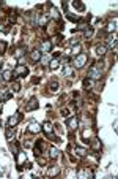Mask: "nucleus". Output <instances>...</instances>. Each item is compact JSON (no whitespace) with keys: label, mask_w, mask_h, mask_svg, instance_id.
I'll use <instances>...</instances> for the list:
<instances>
[{"label":"nucleus","mask_w":118,"mask_h":179,"mask_svg":"<svg viewBox=\"0 0 118 179\" xmlns=\"http://www.w3.org/2000/svg\"><path fill=\"white\" fill-rule=\"evenodd\" d=\"M104 65H105L104 62H94L88 71V78H91L93 81L101 79L103 78V71H104Z\"/></svg>","instance_id":"1"},{"label":"nucleus","mask_w":118,"mask_h":179,"mask_svg":"<svg viewBox=\"0 0 118 179\" xmlns=\"http://www.w3.org/2000/svg\"><path fill=\"white\" fill-rule=\"evenodd\" d=\"M21 121H22V113H21V111H18V113H14V114H13V116H11L10 119H8V127H11V128H13V127H16V125H18Z\"/></svg>","instance_id":"2"},{"label":"nucleus","mask_w":118,"mask_h":179,"mask_svg":"<svg viewBox=\"0 0 118 179\" xmlns=\"http://www.w3.org/2000/svg\"><path fill=\"white\" fill-rule=\"evenodd\" d=\"M66 127H68L71 132H74L76 128L79 127V117L77 116H69L68 121H66Z\"/></svg>","instance_id":"3"},{"label":"nucleus","mask_w":118,"mask_h":179,"mask_svg":"<svg viewBox=\"0 0 118 179\" xmlns=\"http://www.w3.org/2000/svg\"><path fill=\"white\" fill-rule=\"evenodd\" d=\"M13 75H14V78L27 76V75H29V68H27L25 65H18V67H16V68L13 70Z\"/></svg>","instance_id":"4"},{"label":"nucleus","mask_w":118,"mask_h":179,"mask_svg":"<svg viewBox=\"0 0 118 179\" xmlns=\"http://www.w3.org/2000/svg\"><path fill=\"white\" fill-rule=\"evenodd\" d=\"M85 62H87V55L85 54H79L77 57L74 59V64H72V67H74V68H82L83 65H85Z\"/></svg>","instance_id":"5"},{"label":"nucleus","mask_w":118,"mask_h":179,"mask_svg":"<svg viewBox=\"0 0 118 179\" xmlns=\"http://www.w3.org/2000/svg\"><path fill=\"white\" fill-rule=\"evenodd\" d=\"M36 19H38V25L39 27H46L50 18H49V14H46V13H39V14H36Z\"/></svg>","instance_id":"6"},{"label":"nucleus","mask_w":118,"mask_h":179,"mask_svg":"<svg viewBox=\"0 0 118 179\" xmlns=\"http://www.w3.org/2000/svg\"><path fill=\"white\" fill-rule=\"evenodd\" d=\"M38 98L36 97H32L30 100H29V103L25 105V111H35V109H38Z\"/></svg>","instance_id":"7"},{"label":"nucleus","mask_w":118,"mask_h":179,"mask_svg":"<svg viewBox=\"0 0 118 179\" xmlns=\"http://www.w3.org/2000/svg\"><path fill=\"white\" fill-rule=\"evenodd\" d=\"M52 48H54V44H52V41H43L41 44H39V51L41 52H50L52 51Z\"/></svg>","instance_id":"8"},{"label":"nucleus","mask_w":118,"mask_h":179,"mask_svg":"<svg viewBox=\"0 0 118 179\" xmlns=\"http://www.w3.org/2000/svg\"><path fill=\"white\" fill-rule=\"evenodd\" d=\"M41 57H43V52L39 51V49H35V51H32L30 52V60L32 62H39V60H41Z\"/></svg>","instance_id":"9"},{"label":"nucleus","mask_w":118,"mask_h":179,"mask_svg":"<svg viewBox=\"0 0 118 179\" xmlns=\"http://www.w3.org/2000/svg\"><path fill=\"white\" fill-rule=\"evenodd\" d=\"M25 52H27V46H24V43H21L19 48L16 49V52H14V57H16V59H21Z\"/></svg>","instance_id":"10"},{"label":"nucleus","mask_w":118,"mask_h":179,"mask_svg":"<svg viewBox=\"0 0 118 179\" xmlns=\"http://www.w3.org/2000/svg\"><path fill=\"white\" fill-rule=\"evenodd\" d=\"M90 148H91L94 152H99L101 151V139L99 138H93L91 143H90Z\"/></svg>","instance_id":"11"},{"label":"nucleus","mask_w":118,"mask_h":179,"mask_svg":"<svg viewBox=\"0 0 118 179\" xmlns=\"http://www.w3.org/2000/svg\"><path fill=\"white\" fill-rule=\"evenodd\" d=\"M72 152H74L77 157H85V154H87V149L85 148H80V146H76L74 149H72Z\"/></svg>","instance_id":"12"},{"label":"nucleus","mask_w":118,"mask_h":179,"mask_svg":"<svg viewBox=\"0 0 118 179\" xmlns=\"http://www.w3.org/2000/svg\"><path fill=\"white\" fill-rule=\"evenodd\" d=\"M109 48H117V35L114 33V35H109L107 38V49Z\"/></svg>","instance_id":"13"},{"label":"nucleus","mask_w":118,"mask_h":179,"mask_svg":"<svg viewBox=\"0 0 118 179\" xmlns=\"http://www.w3.org/2000/svg\"><path fill=\"white\" fill-rule=\"evenodd\" d=\"M29 132L30 133H39L41 132V125L36 124V122H32V124L29 125Z\"/></svg>","instance_id":"14"},{"label":"nucleus","mask_w":118,"mask_h":179,"mask_svg":"<svg viewBox=\"0 0 118 179\" xmlns=\"http://www.w3.org/2000/svg\"><path fill=\"white\" fill-rule=\"evenodd\" d=\"M2 78H3V81H13L14 75H13V71H11V70H5L2 73Z\"/></svg>","instance_id":"15"},{"label":"nucleus","mask_w":118,"mask_h":179,"mask_svg":"<svg viewBox=\"0 0 118 179\" xmlns=\"http://www.w3.org/2000/svg\"><path fill=\"white\" fill-rule=\"evenodd\" d=\"M105 52H107V46H105V44H99V46H96V55L103 57V55H105Z\"/></svg>","instance_id":"16"},{"label":"nucleus","mask_w":118,"mask_h":179,"mask_svg":"<svg viewBox=\"0 0 118 179\" xmlns=\"http://www.w3.org/2000/svg\"><path fill=\"white\" fill-rule=\"evenodd\" d=\"M49 5V8H50V13H52V18L54 19H57L58 22H60V13H58V10L54 7V5H50V3H47Z\"/></svg>","instance_id":"17"},{"label":"nucleus","mask_w":118,"mask_h":179,"mask_svg":"<svg viewBox=\"0 0 118 179\" xmlns=\"http://www.w3.org/2000/svg\"><path fill=\"white\" fill-rule=\"evenodd\" d=\"M58 154H60V152H58V149H57V148H54V146H50V148H49V159H52V160H54V159H57V157H58Z\"/></svg>","instance_id":"18"},{"label":"nucleus","mask_w":118,"mask_h":179,"mask_svg":"<svg viewBox=\"0 0 118 179\" xmlns=\"http://www.w3.org/2000/svg\"><path fill=\"white\" fill-rule=\"evenodd\" d=\"M60 173V166H55V165H52L49 168V171H47V176H57Z\"/></svg>","instance_id":"19"},{"label":"nucleus","mask_w":118,"mask_h":179,"mask_svg":"<svg viewBox=\"0 0 118 179\" xmlns=\"http://www.w3.org/2000/svg\"><path fill=\"white\" fill-rule=\"evenodd\" d=\"M93 84H94V81L91 79V78H85L83 79V82H82V86H83V89H90V87H93Z\"/></svg>","instance_id":"20"},{"label":"nucleus","mask_w":118,"mask_h":179,"mask_svg":"<svg viewBox=\"0 0 118 179\" xmlns=\"http://www.w3.org/2000/svg\"><path fill=\"white\" fill-rule=\"evenodd\" d=\"M77 176H79V178H88V176H93V173L90 171L88 168H82L80 171H79Z\"/></svg>","instance_id":"21"},{"label":"nucleus","mask_w":118,"mask_h":179,"mask_svg":"<svg viewBox=\"0 0 118 179\" xmlns=\"http://www.w3.org/2000/svg\"><path fill=\"white\" fill-rule=\"evenodd\" d=\"M49 91H52V92L58 91V81L57 79H52V81L49 82Z\"/></svg>","instance_id":"22"},{"label":"nucleus","mask_w":118,"mask_h":179,"mask_svg":"<svg viewBox=\"0 0 118 179\" xmlns=\"http://www.w3.org/2000/svg\"><path fill=\"white\" fill-rule=\"evenodd\" d=\"M72 7H74L77 11H85V5H83L82 2H79V0L77 2H72Z\"/></svg>","instance_id":"23"},{"label":"nucleus","mask_w":118,"mask_h":179,"mask_svg":"<svg viewBox=\"0 0 118 179\" xmlns=\"http://www.w3.org/2000/svg\"><path fill=\"white\" fill-rule=\"evenodd\" d=\"M93 27H87V29H85V32H83V38H85V40H87V38H91V35H93Z\"/></svg>","instance_id":"24"},{"label":"nucleus","mask_w":118,"mask_h":179,"mask_svg":"<svg viewBox=\"0 0 118 179\" xmlns=\"http://www.w3.org/2000/svg\"><path fill=\"white\" fill-rule=\"evenodd\" d=\"M105 30L115 33V30H117V21L114 19V22H109V25H107V29H105Z\"/></svg>","instance_id":"25"},{"label":"nucleus","mask_w":118,"mask_h":179,"mask_svg":"<svg viewBox=\"0 0 118 179\" xmlns=\"http://www.w3.org/2000/svg\"><path fill=\"white\" fill-rule=\"evenodd\" d=\"M80 51H82V46L79 43L72 46V54H74V55H79V54H80Z\"/></svg>","instance_id":"26"},{"label":"nucleus","mask_w":118,"mask_h":179,"mask_svg":"<svg viewBox=\"0 0 118 179\" xmlns=\"http://www.w3.org/2000/svg\"><path fill=\"white\" fill-rule=\"evenodd\" d=\"M49 68H50V70H55V68H58V59H57V57H55V59L52 60V62L49 64Z\"/></svg>","instance_id":"27"},{"label":"nucleus","mask_w":118,"mask_h":179,"mask_svg":"<svg viewBox=\"0 0 118 179\" xmlns=\"http://www.w3.org/2000/svg\"><path fill=\"white\" fill-rule=\"evenodd\" d=\"M7 51V41H0V55H3Z\"/></svg>","instance_id":"28"},{"label":"nucleus","mask_w":118,"mask_h":179,"mask_svg":"<svg viewBox=\"0 0 118 179\" xmlns=\"http://www.w3.org/2000/svg\"><path fill=\"white\" fill-rule=\"evenodd\" d=\"M5 135H7V138H8V139H11V138L14 136V130H13V128L10 127V128H7V132H5Z\"/></svg>","instance_id":"29"},{"label":"nucleus","mask_w":118,"mask_h":179,"mask_svg":"<svg viewBox=\"0 0 118 179\" xmlns=\"http://www.w3.org/2000/svg\"><path fill=\"white\" fill-rule=\"evenodd\" d=\"M90 136H91V132H90V130H83L82 132V138L83 139H90Z\"/></svg>","instance_id":"30"},{"label":"nucleus","mask_w":118,"mask_h":179,"mask_svg":"<svg viewBox=\"0 0 118 179\" xmlns=\"http://www.w3.org/2000/svg\"><path fill=\"white\" fill-rule=\"evenodd\" d=\"M63 73H65L66 76H71V75H72V70L69 68L68 65H65V68H63Z\"/></svg>","instance_id":"31"},{"label":"nucleus","mask_w":118,"mask_h":179,"mask_svg":"<svg viewBox=\"0 0 118 179\" xmlns=\"http://www.w3.org/2000/svg\"><path fill=\"white\" fill-rule=\"evenodd\" d=\"M66 18H68L69 21H72V22H77L79 21V16H74V14H68Z\"/></svg>","instance_id":"32"},{"label":"nucleus","mask_w":118,"mask_h":179,"mask_svg":"<svg viewBox=\"0 0 118 179\" xmlns=\"http://www.w3.org/2000/svg\"><path fill=\"white\" fill-rule=\"evenodd\" d=\"M36 160H38V163H39V165H43V166L46 165V159H43L41 155H39V157H36Z\"/></svg>","instance_id":"33"},{"label":"nucleus","mask_w":118,"mask_h":179,"mask_svg":"<svg viewBox=\"0 0 118 179\" xmlns=\"http://www.w3.org/2000/svg\"><path fill=\"white\" fill-rule=\"evenodd\" d=\"M19 89H21V84H19V82H13V91H14V92H18Z\"/></svg>","instance_id":"34"},{"label":"nucleus","mask_w":118,"mask_h":179,"mask_svg":"<svg viewBox=\"0 0 118 179\" xmlns=\"http://www.w3.org/2000/svg\"><path fill=\"white\" fill-rule=\"evenodd\" d=\"M61 116H69V109L68 108H63V109H61Z\"/></svg>","instance_id":"35"},{"label":"nucleus","mask_w":118,"mask_h":179,"mask_svg":"<svg viewBox=\"0 0 118 179\" xmlns=\"http://www.w3.org/2000/svg\"><path fill=\"white\" fill-rule=\"evenodd\" d=\"M3 82V78H2V73H0V84Z\"/></svg>","instance_id":"36"}]
</instances>
